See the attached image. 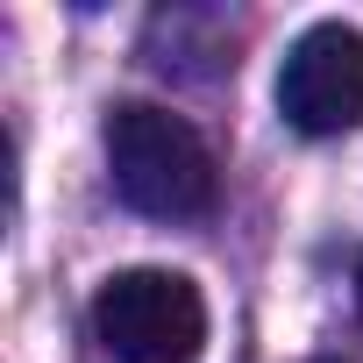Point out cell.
Here are the masks:
<instances>
[{
  "label": "cell",
  "mask_w": 363,
  "mask_h": 363,
  "mask_svg": "<svg viewBox=\"0 0 363 363\" xmlns=\"http://www.w3.org/2000/svg\"><path fill=\"white\" fill-rule=\"evenodd\" d=\"M107 143V178L114 193L150 214V221H200L214 207V150L200 143V128L171 107H150V100H121L100 128Z\"/></svg>",
  "instance_id": "6da1fadb"
},
{
  "label": "cell",
  "mask_w": 363,
  "mask_h": 363,
  "mask_svg": "<svg viewBox=\"0 0 363 363\" xmlns=\"http://www.w3.org/2000/svg\"><path fill=\"white\" fill-rule=\"evenodd\" d=\"M93 335L114 363H200L207 349V299L186 271H114L93 292Z\"/></svg>",
  "instance_id": "7a4b0ae2"
},
{
  "label": "cell",
  "mask_w": 363,
  "mask_h": 363,
  "mask_svg": "<svg viewBox=\"0 0 363 363\" xmlns=\"http://www.w3.org/2000/svg\"><path fill=\"white\" fill-rule=\"evenodd\" d=\"M278 114L299 135H349L363 121V29L313 22L278 65Z\"/></svg>",
  "instance_id": "3957f363"
},
{
  "label": "cell",
  "mask_w": 363,
  "mask_h": 363,
  "mask_svg": "<svg viewBox=\"0 0 363 363\" xmlns=\"http://www.w3.org/2000/svg\"><path fill=\"white\" fill-rule=\"evenodd\" d=\"M356 306H363V264H356Z\"/></svg>",
  "instance_id": "277c9868"
}]
</instances>
